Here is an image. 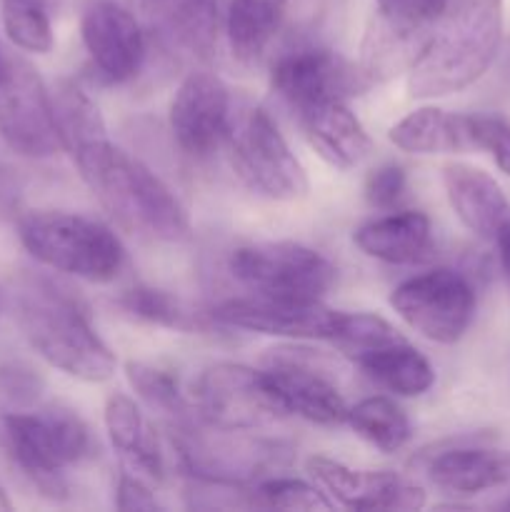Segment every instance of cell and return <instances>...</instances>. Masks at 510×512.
<instances>
[{"label": "cell", "mask_w": 510, "mask_h": 512, "mask_svg": "<svg viewBox=\"0 0 510 512\" xmlns=\"http://www.w3.org/2000/svg\"><path fill=\"white\" fill-rule=\"evenodd\" d=\"M450 0H378V15L408 30H430Z\"/></svg>", "instance_id": "36"}, {"label": "cell", "mask_w": 510, "mask_h": 512, "mask_svg": "<svg viewBox=\"0 0 510 512\" xmlns=\"http://www.w3.org/2000/svg\"><path fill=\"white\" fill-rule=\"evenodd\" d=\"M503 43V0H455L430 25L408 70L413 98H443L488 73Z\"/></svg>", "instance_id": "3"}, {"label": "cell", "mask_w": 510, "mask_h": 512, "mask_svg": "<svg viewBox=\"0 0 510 512\" xmlns=\"http://www.w3.org/2000/svg\"><path fill=\"white\" fill-rule=\"evenodd\" d=\"M0 138L10 150L33 160L63 150L48 88L23 55L8 50L0 68Z\"/></svg>", "instance_id": "10"}, {"label": "cell", "mask_w": 510, "mask_h": 512, "mask_svg": "<svg viewBox=\"0 0 510 512\" xmlns=\"http://www.w3.org/2000/svg\"><path fill=\"white\" fill-rule=\"evenodd\" d=\"M353 240L368 258L390 265H410L428 258L433 233L428 215L420 210H400L360 225Z\"/></svg>", "instance_id": "22"}, {"label": "cell", "mask_w": 510, "mask_h": 512, "mask_svg": "<svg viewBox=\"0 0 510 512\" xmlns=\"http://www.w3.org/2000/svg\"><path fill=\"white\" fill-rule=\"evenodd\" d=\"M305 350L278 348L265 358L263 375L288 415L318 425H340L348 418V405L333 380L315 365Z\"/></svg>", "instance_id": "14"}, {"label": "cell", "mask_w": 510, "mask_h": 512, "mask_svg": "<svg viewBox=\"0 0 510 512\" xmlns=\"http://www.w3.org/2000/svg\"><path fill=\"white\" fill-rule=\"evenodd\" d=\"M390 143L403 153L440 155L473 150L468 115L440 108H418L390 128Z\"/></svg>", "instance_id": "24"}, {"label": "cell", "mask_w": 510, "mask_h": 512, "mask_svg": "<svg viewBox=\"0 0 510 512\" xmlns=\"http://www.w3.org/2000/svg\"><path fill=\"white\" fill-rule=\"evenodd\" d=\"M310 478L325 495L350 510H418L425 505V490L388 470H353L338 460L313 455Z\"/></svg>", "instance_id": "17"}, {"label": "cell", "mask_w": 510, "mask_h": 512, "mask_svg": "<svg viewBox=\"0 0 510 512\" xmlns=\"http://www.w3.org/2000/svg\"><path fill=\"white\" fill-rule=\"evenodd\" d=\"M353 360L380 388L403 395V398H418V395L428 393L435 383L433 365L405 338L383 345V348L368 350Z\"/></svg>", "instance_id": "25"}, {"label": "cell", "mask_w": 510, "mask_h": 512, "mask_svg": "<svg viewBox=\"0 0 510 512\" xmlns=\"http://www.w3.org/2000/svg\"><path fill=\"white\" fill-rule=\"evenodd\" d=\"M10 310L23 338L45 363L85 383L113 378L115 355L68 288L43 275H23L10 293Z\"/></svg>", "instance_id": "1"}, {"label": "cell", "mask_w": 510, "mask_h": 512, "mask_svg": "<svg viewBox=\"0 0 510 512\" xmlns=\"http://www.w3.org/2000/svg\"><path fill=\"white\" fill-rule=\"evenodd\" d=\"M498 78H500V85H503V90H508L510 93V43H508V48H505L503 58H500Z\"/></svg>", "instance_id": "41"}, {"label": "cell", "mask_w": 510, "mask_h": 512, "mask_svg": "<svg viewBox=\"0 0 510 512\" xmlns=\"http://www.w3.org/2000/svg\"><path fill=\"white\" fill-rule=\"evenodd\" d=\"M445 193L460 223L483 240H495L498 230L510 223V200L493 175L465 163L443 168Z\"/></svg>", "instance_id": "19"}, {"label": "cell", "mask_w": 510, "mask_h": 512, "mask_svg": "<svg viewBox=\"0 0 510 512\" xmlns=\"http://www.w3.org/2000/svg\"><path fill=\"white\" fill-rule=\"evenodd\" d=\"M0 438L15 468L48 498L68 493L65 470L90 453V433L68 408H25L0 415Z\"/></svg>", "instance_id": "4"}, {"label": "cell", "mask_w": 510, "mask_h": 512, "mask_svg": "<svg viewBox=\"0 0 510 512\" xmlns=\"http://www.w3.org/2000/svg\"><path fill=\"white\" fill-rule=\"evenodd\" d=\"M403 340V335L383 320L380 315L373 313H343V323H340L338 333L330 343L345 353L348 358H358V355L368 353V350L383 348V345Z\"/></svg>", "instance_id": "33"}, {"label": "cell", "mask_w": 510, "mask_h": 512, "mask_svg": "<svg viewBox=\"0 0 510 512\" xmlns=\"http://www.w3.org/2000/svg\"><path fill=\"white\" fill-rule=\"evenodd\" d=\"M345 423L355 430L363 440L375 445L385 453H395L410 440V420L395 400L385 395L360 400L358 405L348 408Z\"/></svg>", "instance_id": "28"}, {"label": "cell", "mask_w": 510, "mask_h": 512, "mask_svg": "<svg viewBox=\"0 0 510 512\" xmlns=\"http://www.w3.org/2000/svg\"><path fill=\"white\" fill-rule=\"evenodd\" d=\"M0 308H3V295H0Z\"/></svg>", "instance_id": "45"}, {"label": "cell", "mask_w": 510, "mask_h": 512, "mask_svg": "<svg viewBox=\"0 0 510 512\" xmlns=\"http://www.w3.org/2000/svg\"><path fill=\"white\" fill-rule=\"evenodd\" d=\"M298 123L315 153L333 168H355L368 158L370 135L345 100H325L298 110Z\"/></svg>", "instance_id": "20"}, {"label": "cell", "mask_w": 510, "mask_h": 512, "mask_svg": "<svg viewBox=\"0 0 510 512\" xmlns=\"http://www.w3.org/2000/svg\"><path fill=\"white\" fill-rule=\"evenodd\" d=\"M235 175L270 200H295L308 193V175L290 153L278 125L258 105L233 110L225 133Z\"/></svg>", "instance_id": "7"}, {"label": "cell", "mask_w": 510, "mask_h": 512, "mask_svg": "<svg viewBox=\"0 0 510 512\" xmlns=\"http://www.w3.org/2000/svg\"><path fill=\"white\" fill-rule=\"evenodd\" d=\"M233 103L218 75L195 70L180 83L170 103V133L190 158H208L225 143Z\"/></svg>", "instance_id": "15"}, {"label": "cell", "mask_w": 510, "mask_h": 512, "mask_svg": "<svg viewBox=\"0 0 510 512\" xmlns=\"http://www.w3.org/2000/svg\"><path fill=\"white\" fill-rule=\"evenodd\" d=\"M73 160L85 185L120 228L163 243L188 238L190 220L183 203L138 158L100 138L73 153Z\"/></svg>", "instance_id": "2"}, {"label": "cell", "mask_w": 510, "mask_h": 512, "mask_svg": "<svg viewBox=\"0 0 510 512\" xmlns=\"http://www.w3.org/2000/svg\"><path fill=\"white\" fill-rule=\"evenodd\" d=\"M128 380L135 393L150 405L158 415L168 418L170 425L190 418L193 408L183 400L178 388V380L168 370L153 368L145 363H128Z\"/></svg>", "instance_id": "30"}, {"label": "cell", "mask_w": 510, "mask_h": 512, "mask_svg": "<svg viewBox=\"0 0 510 512\" xmlns=\"http://www.w3.org/2000/svg\"><path fill=\"white\" fill-rule=\"evenodd\" d=\"M105 430L125 470L145 483H160L165 473L163 450L150 420L125 393H113L105 400Z\"/></svg>", "instance_id": "21"}, {"label": "cell", "mask_w": 510, "mask_h": 512, "mask_svg": "<svg viewBox=\"0 0 510 512\" xmlns=\"http://www.w3.org/2000/svg\"><path fill=\"white\" fill-rule=\"evenodd\" d=\"M115 505L120 510H158V500L150 493V488L145 485L143 478L128 473L125 470L118 480V490H115Z\"/></svg>", "instance_id": "38"}, {"label": "cell", "mask_w": 510, "mask_h": 512, "mask_svg": "<svg viewBox=\"0 0 510 512\" xmlns=\"http://www.w3.org/2000/svg\"><path fill=\"white\" fill-rule=\"evenodd\" d=\"M50 103H53L55 128H58L60 145L70 155L78 153L85 145L95 143V140L108 138L98 105L75 83H70V80L58 83V88L50 93Z\"/></svg>", "instance_id": "27"}, {"label": "cell", "mask_w": 510, "mask_h": 512, "mask_svg": "<svg viewBox=\"0 0 510 512\" xmlns=\"http://www.w3.org/2000/svg\"><path fill=\"white\" fill-rule=\"evenodd\" d=\"M213 318L228 328L293 340H333L343 313L325 308L320 300L235 298L213 308Z\"/></svg>", "instance_id": "13"}, {"label": "cell", "mask_w": 510, "mask_h": 512, "mask_svg": "<svg viewBox=\"0 0 510 512\" xmlns=\"http://www.w3.org/2000/svg\"><path fill=\"white\" fill-rule=\"evenodd\" d=\"M473 150H485L505 175H510V120L498 115H468Z\"/></svg>", "instance_id": "35"}, {"label": "cell", "mask_w": 510, "mask_h": 512, "mask_svg": "<svg viewBox=\"0 0 510 512\" xmlns=\"http://www.w3.org/2000/svg\"><path fill=\"white\" fill-rule=\"evenodd\" d=\"M150 35L175 55L208 60L218 45L220 0H140Z\"/></svg>", "instance_id": "18"}, {"label": "cell", "mask_w": 510, "mask_h": 512, "mask_svg": "<svg viewBox=\"0 0 510 512\" xmlns=\"http://www.w3.org/2000/svg\"><path fill=\"white\" fill-rule=\"evenodd\" d=\"M18 180H15V175L10 173L8 168H3L0 165V215L10 213V210L15 208V203H18Z\"/></svg>", "instance_id": "39"}, {"label": "cell", "mask_w": 510, "mask_h": 512, "mask_svg": "<svg viewBox=\"0 0 510 512\" xmlns=\"http://www.w3.org/2000/svg\"><path fill=\"white\" fill-rule=\"evenodd\" d=\"M228 270L258 298L320 300L335 283V268L323 253L290 240L240 245L230 253Z\"/></svg>", "instance_id": "8"}, {"label": "cell", "mask_w": 510, "mask_h": 512, "mask_svg": "<svg viewBox=\"0 0 510 512\" xmlns=\"http://www.w3.org/2000/svg\"><path fill=\"white\" fill-rule=\"evenodd\" d=\"M493 243L498 245L500 268H503L505 278H508V283H510V223H505L503 228L498 230V235H495Z\"/></svg>", "instance_id": "40"}, {"label": "cell", "mask_w": 510, "mask_h": 512, "mask_svg": "<svg viewBox=\"0 0 510 512\" xmlns=\"http://www.w3.org/2000/svg\"><path fill=\"white\" fill-rule=\"evenodd\" d=\"M38 3H43L45 8L50 10V13H55V10H60L65 5V0H38Z\"/></svg>", "instance_id": "42"}, {"label": "cell", "mask_w": 510, "mask_h": 512, "mask_svg": "<svg viewBox=\"0 0 510 512\" xmlns=\"http://www.w3.org/2000/svg\"><path fill=\"white\" fill-rule=\"evenodd\" d=\"M3 60H5V50L0 48V68H3Z\"/></svg>", "instance_id": "44"}, {"label": "cell", "mask_w": 510, "mask_h": 512, "mask_svg": "<svg viewBox=\"0 0 510 512\" xmlns=\"http://www.w3.org/2000/svg\"><path fill=\"white\" fill-rule=\"evenodd\" d=\"M43 393V380L18 363L0 365V415L33 408Z\"/></svg>", "instance_id": "34"}, {"label": "cell", "mask_w": 510, "mask_h": 512, "mask_svg": "<svg viewBox=\"0 0 510 512\" xmlns=\"http://www.w3.org/2000/svg\"><path fill=\"white\" fill-rule=\"evenodd\" d=\"M3 28L10 43L25 53H50L53 50V25L50 10L38 0H0Z\"/></svg>", "instance_id": "29"}, {"label": "cell", "mask_w": 510, "mask_h": 512, "mask_svg": "<svg viewBox=\"0 0 510 512\" xmlns=\"http://www.w3.org/2000/svg\"><path fill=\"white\" fill-rule=\"evenodd\" d=\"M288 0H233L228 10V43L240 63H255L283 23Z\"/></svg>", "instance_id": "26"}, {"label": "cell", "mask_w": 510, "mask_h": 512, "mask_svg": "<svg viewBox=\"0 0 510 512\" xmlns=\"http://www.w3.org/2000/svg\"><path fill=\"white\" fill-rule=\"evenodd\" d=\"M0 510H13V503H10L8 493H5V488L0 485Z\"/></svg>", "instance_id": "43"}, {"label": "cell", "mask_w": 510, "mask_h": 512, "mask_svg": "<svg viewBox=\"0 0 510 512\" xmlns=\"http://www.w3.org/2000/svg\"><path fill=\"white\" fill-rule=\"evenodd\" d=\"M250 503L260 508H280V510H330L333 503L325 498L318 483L310 485L298 478H270L258 480L250 490Z\"/></svg>", "instance_id": "31"}, {"label": "cell", "mask_w": 510, "mask_h": 512, "mask_svg": "<svg viewBox=\"0 0 510 512\" xmlns=\"http://www.w3.org/2000/svg\"><path fill=\"white\" fill-rule=\"evenodd\" d=\"M428 475L440 490L475 495L510 485V450L453 448L428 463Z\"/></svg>", "instance_id": "23"}, {"label": "cell", "mask_w": 510, "mask_h": 512, "mask_svg": "<svg viewBox=\"0 0 510 512\" xmlns=\"http://www.w3.org/2000/svg\"><path fill=\"white\" fill-rule=\"evenodd\" d=\"M408 185V175L405 168L398 163H385L375 168L365 180V198L373 208H393L400 203Z\"/></svg>", "instance_id": "37"}, {"label": "cell", "mask_w": 510, "mask_h": 512, "mask_svg": "<svg viewBox=\"0 0 510 512\" xmlns=\"http://www.w3.org/2000/svg\"><path fill=\"white\" fill-rule=\"evenodd\" d=\"M270 85L293 108L325 100H348L368 88V75L328 48H295L280 55L270 70Z\"/></svg>", "instance_id": "12"}, {"label": "cell", "mask_w": 510, "mask_h": 512, "mask_svg": "<svg viewBox=\"0 0 510 512\" xmlns=\"http://www.w3.org/2000/svg\"><path fill=\"white\" fill-rule=\"evenodd\" d=\"M505 508H510V500H508V503H505Z\"/></svg>", "instance_id": "46"}, {"label": "cell", "mask_w": 510, "mask_h": 512, "mask_svg": "<svg viewBox=\"0 0 510 512\" xmlns=\"http://www.w3.org/2000/svg\"><path fill=\"white\" fill-rule=\"evenodd\" d=\"M90 63L108 83L135 78L145 60V30L128 8L115 0H93L80 20Z\"/></svg>", "instance_id": "16"}, {"label": "cell", "mask_w": 510, "mask_h": 512, "mask_svg": "<svg viewBox=\"0 0 510 512\" xmlns=\"http://www.w3.org/2000/svg\"><path fill=\"white\" fill-rule=\"evenodd\" d=\"M118 305L125 313H130L138 320H145V323L163 325V328L175 330L193 328V318H190L188 310L183 308V303H180L175 295L165 293V290L138 285V288L125 290L118 298Z\"/></svg>", "instance_id": "32"}, {"label": "cell", "mask_w": 510, "mask_h": 512, "mask_svg": "<svg viewBox=\"0 0 510 512\" xmlns=\"http://www.w3.org/2000/svg\"><path fill=\"white\" fill-rule=\"evenodd\" d=\"M395 313L423 338L458 343L475 315L473 283L453 268H435L400 283L390 295Z\"/></svg>", "instance_id": "11"}, {"label": "cell", "mask_w": 510, "mask_h": 512, "mask_svg": "<svg viewBox=\"0 0 510 512\" xmlns=\"http://www.w3.org/2000/svg\"><path fill=\"white\" fill-rule=\"evenodd\" d=\"M18 238L40 265L90 283H110L125 250L108 225L65 210H30L18 218Z\"/></svg>", "instance_id": "5"}, {"label": "cell", "mask_w": 510, "mask_h": 512, "mask_svg": "<svg viewBox=\"0 0 510 512\" xmlns=\"http://www.w3.org/2000/svg\"><path fill=\"white\" fill-rule=\"evenodd\" d=\"M183 468L195 480L223 485H250L288 468L293 448L283 440L263 438L250 430L215 428L198 418L170 425Z\"/></svg>", "instance_id": "6"}, {"label": "cell", "mask_w": 510, "mask_h": 512, "mask_svg": "<svg viewBox=\"0 0 510 512\" xmlns=\"http://www.w3.org/2000/svg\"><path fill=\"white\" fill-rule=\"evenodd\" d=\"M190 408L203 423L228 430H255L285 418L263 370L238 363H215L195 378Z\"/></svg>", "instance_id": "9"}]
</instances>
